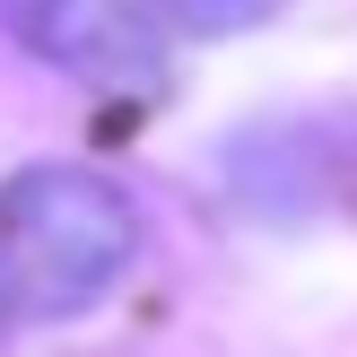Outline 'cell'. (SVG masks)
<instances>
[{"label":"cell","mask_w":357,"mask_h":357,"mask_svg":"<svg viewBox=\"0 0 357 357\" xmlns=\"http://www.w3.org/2000/svg\"><path fill=\"white\" fill-rule=\"evenodd\" d=\"M139 261V209L87 166H26L0 183V323L87 314Z\"/></svg>","instance_id":"cell-1"},{"label":"cell","mask_w":357,"mask_h":357,"mask_svg":"<svg viewBox=\"0 0 357 357\" xmlns=\"http://www.w3.org/2000/svg\"><path fill=\"white\" fill-rule=\"evenodd\" d=\"M0 35L87 87H149L166 70V44L139 0H0Z\"/></svg>","instance_id":"cell-2"},{"label":"cell","mask_w":357,"mask_h":357,"mask_svg":"<svg viewBox=\"0 0 357 357\" xmlns=\"http://www.w3.org/2000/svg\"><path fill=\"white\" fill-rule=\"evenodd\" d=\"M288 0H166V17L183 35H244V26H261V17H279Z\"/></svg>","instance_id":"cell-3"},{"label":"cell","mask_w":357,"mask_h":357,"mask_svg":"<svg viewBox=\"0 0 357 357\" xmlns=\"http://www.w3.org/2000/svg\"><path fill=\"white\" fill-rule=\"evenodd\" d=\"M340 192H357V122L340 131Z\"/></svg>","instance_id":"cell-4"}]
</instances>
